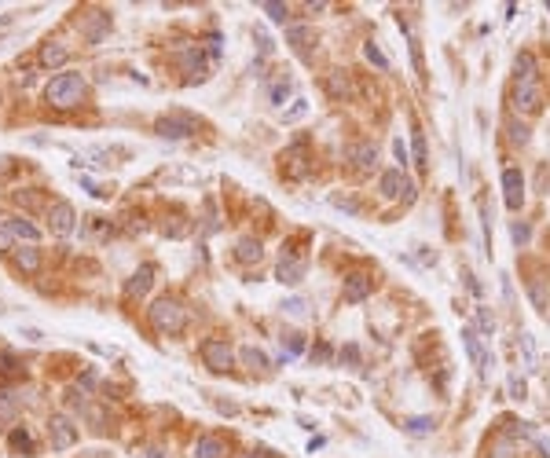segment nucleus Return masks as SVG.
I'll return each instance as SVG.
<instances>
[{
  "mask_svg": "<svg viewBox=\"0 0 550 458\" xmlns=\"http://www.w3.org/2000/svg\"><path fill=\"white\" fill-rule=\"evenodd\" d=\"M81 95H84V77L81 73H59V77H51V84H48V103L56 106V110L77 106Z\"/></svg>",
  "mask_w": 550,
  "mask_h": 458,
  "instance_id": "nucleus-1",
  "label": "nucleus"
},
{
  "mask_svg": "<svg viewBox=\"0 0 550 458\" xmlns=\"http://www.w3.org/2000/svg\"><path fill=\"white\" fill-rule=\"evenodd\" d=\"M151 323L158 334H180V330L187 326V312L180 308V301L173 297H162V301L151 304Z\"/></svg>",
  "mask_w": 550,
  "mask_h": 458,
  "instance_id": "nucleus-2",
  "label": "nucleus"
},
{
  "mask_svg": "<svg viewBox=\"0 0 550 458\" xmlns=\"http://www.w3.org/2000/svg\"><path fill=\"white\" fill-rule=\"evenodd\" d=\"M154 132L165 136V140H187L191 132H198V121L191 114H173V118H158Z\"/></svg>",
  "mask_w": 550,
  "mask_h": 458,
  "instance_id": "nucleus-3",
  "label": "nucleus"
},
{
  "mask_svg": "<svg viewBox=\"0 0 550 458\" xmlns=\"http://www.w3.org/2000/svg\"><path fill=\"white\" fill-rule=\"evenodd\" d=\"M202 359H206V367L209 370H228L231 363H235V352H231V345L228 341H220V337H209V341H202Z\"/></svg>",
  "mask_w": 550,
  "mask_h": 458,
  "instance_id": "nucleus-4",
  "label": "nucleus"
},
{
  "mask_svg": "<svg viewBox=\"0 0 550 458\" xmlns=\"http://www.w3.org/2000/svg\"><path fill=\"white\" fill-rule=\"evenodd\" d=\"M48 436H51V447H56V451H67V447L77 444V429H73V422L67 418V414H51Z\"/></svg>",
  "mask_w": 550,
  "mask_h": 458,
  "instance_id": "nucleus-5",
  "label": "nucleus"
},
{
  "mask_svg": "<svg viewBox=\"0 0 550 458\" xmlns=\"http://www.w3.org/2000/svg\"><path fill=\"white\" fill-rule=\"evenodd\" d=\"M514 106H517L521 114H536L539 106H543V92H539V84H536V81H517Z\"/></svg>",
  "mask_w": 550,
  "mask_h": 458,
  "instance_id": "nucleus-6",
  "label": "nucleus"
},
{
  "mask_svg": "<svg viewBox=\"0 0 550 458\" xmlns=\"http://www.w3.org/2000/svg\"><path fill=\"white\" fill-rule=\"evenodd\" d=\"M382 195L385 198H415V184L400 173V169H389V173H382Z\"/></svg>",
  "mask_w": 550,
  "mask_h": 458,
  "instance_id": "nucleus-7",
  "label": "nucleus"
},
{
  "mask_svg": "<svg viewBox=\"0 0 550 458\" xmlns=\"http://www.w3.org/2000/svg\"><path fill=\"white\" fill-rule=\"evenodd\" d=\"M503 191H506V206L521 209V202H525V176H521V169H506V173H503Z\"/></svg>",
  "mask_w": 550,
  "mask_h": 458,
  "instance_id": "nucleus-8",
  "label": "nucleus"
},
{
  "mask_svg": "<svg viewBox=\"0 0 550 458\" xmlns=\"http://www.w3.org/2000/svg\"><path fill=\"white\" fill-rule=\"evenodd\" d=\"M48 220H51V231H56L59 239H67L73 231V206H70V202H56L51 213H48Z\"/></svg>",
  "mask_w": 550,
  "mask_h": 458,
  "instance_id": "nucleus-9",
  "label": "nucleus"
},
{
  "mask_svg": "<svg viewBox=\"0 0 550 458\" xmlns=\"http://www.w3.org/2000/svg\"><path fill=\"white\" fill-rule=\"evenodd\" d=\"M348 162H352L356 169H374V162H378V147L374 143H367V140H359V143H348Z\"/></svg>",
  "mask_w": 550,
  "mask_h": 458,
  "instance_id": "nucleus-10",
  "label": "nucleus"
},
{
  "mask_svg": "<svg viewBox=\"0 0 550 458\" xmlns=\"http://www.w3.org/2000/svg\"><path fill=\"white\" fill-rule=\"evenodd\" d=\"M304 272H309V261H304V257H294V253H290V257H287V253H283V261H279V282H301L304 279Z\"/></svg>",
  "mask_w": 550,
  "mask_h": 458,
  "instance_id": "nucleus-11",
  "label": "nucleus"
},
{
  "mask_svg": "<svg viewBox=\"0 0 550 458\" xmlns=\"http://www.w3.org/2000/svg\"><path fill=\"white\" fill-rule=\"evenodd\" d=\"M374 290V282L367 279V275H348L345 279V301L348 304H359V301H367V293Z\"/></svg>",
  "mask_w": 550,
  "mask_h": 458,
  "instance_id": "nucleus-12",
  "label": "nucleus"
},
{
  "mask_svg": "<svg viewBox=\"0 0 550 458\" xmlns=\"http://www.w3.org/2000/svg\"><path fill=\"white\" fill-rule=\"evenodd\" d=\"M462 345H466V352H470V359L477 363V370H481V378H488V367H492V359L484 356V348L477 345V334L473 330H462Z\"/></svg>",
  "mask_w": 550,
  "mask_h": 458,
  "instance_id": "nucleus-13",
  "label": "nucleus"
},
{
  "mask_svg": "<svg viewBox=\"0 0 550 458\" xmlns=\"http://www.w3.org/2000/svg\"><path fill=\"white\" fill-rule=\"evenodd\" d=\"M107 29H110V15L92 12V15H88V23H84V40H88V45H99Z\"/></svg>",
  "mask_w": 550,
  "mask_h": 458,
  "instance_id": "nucleus-14",
  "label": "nucleus"
},
{
  "mask_svg": "<svg viewBox=\"0 0 550 458\" xmlns=\"http://www.w3.org/2000/svg\"><path fill=\"white\" fill-rule=\"evenodd\" d=\"M151 279H154V268H151V264H143V268L125 282V293H129V297H143L147 290H151Z\"/></svg>",
  "mask_w": 550,
  "mask_h": 458,
  "instance_id": "nucleus-15",
  "label": "nucleus"
},
{
  "mask_svg": "<svg viewBox=\"0 0 550 458\" xmlns=\"http://www.w3.org/2000/svg\"><path fill=\"white\" fill-rule=\"evenodd\" d=\"M224 455H228V444L220 436H202L195 444V458H224Z\"/></svg>",
  "mask_w": 550,
  "mask_h": 458,
  "instance_id": "nucleus-16",
  "label": "nucleus"
},
{
  "mask_svg": "<svg viewBox=\"0 0 550 458\" xmlns=\"http://www.w3.org/2000/svg\"><path fill=\"white\" fill-rule=\"evenodd\" d=\"M176 59L184 62L187 70H191V77H187V81H191V84L206 77V59H202V51H198V48H191V51H180Z\"/></svg>",
  "mask_w": 550,
  "mask_h": 458,
  "instance_id": "nucleus-17",
  "label": "nucleus"
},
{
  "mask_svg": "<svg viewBox=\"0 0 550 458\" xmlns=\"http://www.w3.org/2000/svg\"><path fill=\"white\" fill-rule=\"evenodd\" d=\"M15 268L26 272V275H34V272L40 268V253H37L34 246H26V250L19 246V250H15Z\"/></svg>",
  "mask_w": 550,
  "mask_h": 458,
  "instance_id": "nucleus-18",
  "label": "nucleus"
},
{
  "mask_svg": "<svg viewBox=\"0 0 550 458\" xmlns=\"http://www.w3.org/2000/svg\"><path fill=\"white\" fill-rule=\"evenodd\" d=\"M4 224H8V231H12L15 239H29V242H37V239H40V231H37L29 220H23V217H8Z\"/></svg>",
  "mask_w": 550,
  "mask_h": 458,
  "instance_id": "nucleus-19",
  "label": "nucleus"
},
{
  "mask_svg": "<svg viewBox=\"0 0 550 458\" xmlns=\"http://www.w3.org/2000/svg\"><path fill=\"white\" fill-rule=\"evenodd\" d=\"M235 257H239L242 264H253V261H261V257H264V250H261V242H257V239H239Z\"/></svg>",
  "mask_w": 550,
  "mask_h": 458,
  "instance_id": "nucleus-20",
  "label": "nucleus"
},
{
  "mask_svg": "<svg viewBox=\"0 0 550 458\" xmlns=\"http://www.w3.org/2000/svg\"><path fill=\"white\" fill-rule=\"evenodd\" d=\"M67 56H70L67 45H45V48H40V67H62Z\"/></svg>",
  "mask_w": 550,
  "mask_h": 458,
  "instance_id": "nucleus-21",
  "label": "nucleus"
},
{
  "mask_svg": "<svg viewBox=\"0 0 550 458\" xmlns=\"http://www.w3.org/2000/svg\"><path fill=\"white\" fill-rule=\"evenodd\" d=\"M312 40H315V34H312L309 26H290V29H287V45H294L298 51H304Z\"/></svg>",
  "mask_w": 550,
  "mask_h": 458,
  "instance_id": "nucleus-22",
  "label": "nucleus"
},
{
  "mask_svg": "<svg viewBox=\"0 0 550 458\" xmlns=\"http://www.w3.org/2000/svg\"><path fill=\"white\" fill-rule=\"evenodd\" d=\"M514 70H517V81H536V56L532 51H521Z\"/></svg>",
  "mask_w": 550,
  "mask_h": 458,
  "instance_id": "nucleus-23",
  "label": "nucleus"
},
{
  "mask_svg": "<svg viewBox=\"0 0 550 458\" xmlns=\"http://www.w3.org/2000/svg\"><path fill=\"white\" fill-rule=\"evenodd\" d=\"M283 352H287V359H294V356H301L304 352V334H283Z\"/></svg>",
  "mask_w": 550,
  "mask_h": 458,
  "instance_id": "nucleus-24",
  "label": "nucleus"
},
{
  "mask_svg": "<svg viewBox=\"0 0 550 458\" xmlns=\"http://www.w3.org/2000/svg\"><path fill=\"white\" fill-rule=\"evenodd\" d=\"M15 411H19L15 392H4V389H0V422H12V418H15Z\"/></svg>",
  "mask_w": 550,
  "mask_h": 458,
  "instance_id": "nucleus-25",
  "label": "nucleus"
},
{
  "mask_svg": "<svg viewBox=\"0 0 550 458\" xmlns=\"http://www.w3.org/2000/svg\"><path fill=\"white\" fill-rule=\"evenodd\" d=\"M242 363H246V367H253V370H264V367H268V356H264L261 348L246 345V348H242Z\"/></svg>",
  "mask_w": 550,
  "mask_h": 458,
  "instance_id": "nucleus-26",
  "label": "nucleus"
},
{
  "mask_svg": "<svg viewBox=\"0 0 550 458\" xmlns=\"http://www.w3.org/2000/svg\"><path fill=\"white\" fill-rule=\"evenodd\" d=\"M8 444H12V451H29V447H34V440H29V433H26V429H12Z\"/></svg>",
  "mask_w": 550,
  "mask_h": 458,
  "instance_id": "nucleus-27",
  "label": "nucleus"
},
{
  "mask_svg": "<svg viewBox=\"0 0 550 458\" xmlns=\"http://www.w3.org/2000/svg\"><path fill=\"white\" fill-rule=\"evenodd\" d=\"M283 312L294 315V319H304V315H309V301H301V297H290V301L283 304Z\"/></svg>",
  "mask_w": 550,
  "mask_h": 458,
  "instance_id": "nucleus-28",
  "label": "nucleus"
},
{
  "mask_svg": "<svg viewBox=\"0 0 550 458\" xmlns=\"http://www.w3.org/2000/svg\"><path fill=\"white\" fill-rule=\"evenodd\" d=\"M433 425H437L433 418H407V422H404V429H407V433H415V436H422V433H429Z\"/></svg>",
  "mask_w": 550,
  "mask_h": 458,
  "instance_id": "nucleus-29",
  "label": "nucleus"
},
{
  "mask_svg": "<svg viewBox=\"0 0 550 458\" xmlns=\"http://www.w3.org/2000/svg\"><path fill=\"white\" fill-rule=\"evenodd\" d=\"M326 88H331V95H337V99H342V95L348 92V81H345V73H342V70H334V77H331V84H326Z\"/></svg>",
  "mask_w": 550,
  "mask_h": 458,
  "instance_id": "nucleus-30",
  "label": "nucleus"
},
{
  "mask_svg": "<svg viewBox=\"0 0 550 458\" xmlns=\"http://www.w3.org/2000/svg\"><path fill=\"white\" fill-rule=\"evenodd\" d=\"M290 176H304V151L301 147L290 151Z\"/></svg>",
  "mask_w": 550,
  "mask_h": 458,
  "instance_id": "nucleus-31",
  "label": "nucleus"
},
{
  "mask_svg": "<svg viewBox=\"0 0 550 458\" xmlns=\"http://www.w3.org/2000/svg\"><path fill=\"white\" fill-rule=\"evenodd\" d=\"M528 293H532V301H536L539 308L547 304V286H543V279H532V282H528Z\"/></svg>",
  "mask_w": 550,
  "mask_h": 458,
  "instance_id": "nucleus-32",
  "label": "nucleus"
},
{
  "mask_svg": "<svg viewBox=\"0 0 550 458\" xmlns=\"http://www.w3.org/2000/svg\"><path fill=\"white\" fill-rule=\"evenodd\" d=\"M363 56H367V59H371V62H374V67H382V70L389 67V59L382 56V48H378V45H374V40H371V45H367V48H363Z\"/></svg>",
  "mask_w": 550,
  "mask_h": 458,
  "instance_id": "nucleus-33",
  "label": "nucleus"
},
{
  "mask_svg": "<svg viewBox=\"0 0 550 458\" xmlns=\"http://www.w3.org/2000/svg\"><path fill=\"white\" fill-rule=\"evenodd\" d=\"M521 352H525V363L536 367V345H532V334H521Z\"/></svg>",
  "mask_w": 550,
  "mask_h": 458,
  "instance_id": "nucleus-34",
  "label": "nucleus"
},
{
  "mask_svg": "<svg viewBox=\"0 0 550 458\" xmlns=\"http://www.w3.org/2000/svg\"><path fill=\"white\" fill-rule=\"evenodd\" d=\"M528 239H532V228H528V224H521V220H517V224H514V242H517V246H525Z\"/></svg>",
  "mask_w": 550,
  "mask_h": 458,
  "instance_id": "nucleus-35",
  "label": "nucleus"
},
{
  "mask_svg": "<svg viewBox=\"0 0 550 458\" xmlns=\"http://www.w3.org/2000/svg\"><path fill=\"white\" fill-rule=\"evenodd\" d=\"M415 162L426 169V136L422 132H415Z\"/></svg>",
  "mask_w": 550,
  "mask_h": 458,
  "instance_id": "nucleus-36",
  "label": "nucleus"
},
{
  "mask_svg": "<svg viewBox=\"0 0 550 458\" xmlns=\"http://www.w3.org/2000/svg\"><path fill=\"white\" fill-rule=\"evenodd\" d=\"M261 8L275 19V23H287V4H261Z\"/></svg>",
  "mask_w": 550,
  "mask_h": 458,
  "instance_id": "nucleus-37",
  "label": "nucleus"
},
{
  "mask_svg": "<svg viewBox=\"0 0 550 458\" xmlns=\"http://www.w3.org/2000/svg\"><path fill=\"white\" fill-rule=\"evenodd\" d=\"M506 129H510V140H514V143H528V129H525V125L510 121V125H506Z\"/></svg>",
  "mask_w": 550,
  "mask_h": 458,
  "instance_id": "nucleus-38",
  "label": "nucleus"
},
{
  "mask_svg": "<svg viewBox=\"0 0 550 458\" xmlns=\"http://www.w3.org/2000/svg\"><path fill=\"white\" fill-rule=\"evenodd\" d=\"M492 458H514V440H506V436H503V440L495 444V455H492Z\"/></svg>",
  "mask_w": 550,
  "mask_h": 458,
  "instance_id": "nucleus-39",
  "label": "nucleus"
},
{
  "mask_svg": "<svg viewBox=\"0 0 550 458\" xmlns=\"http://www.w3.org/2000/svg\"><path fill=\"white\" fill-rule=\"evenodd\" d=\"M287 92H290V77H283V81L272 88V103H283V99H287Z\"/></svg>",
  "mask_w": 550,
  "mask_h": 458,
  "instance_id": "nucleus-40",
  "label": "nucleus"
},
{
  "mask_svg": "<svg viewBox=\"0 0 550 458\" xmlns=\"http://www.w3.org/2000/svg\"><path fill=\"white\" fill-rule=\"evenodd\" d=\"M477 323H481L484 334H492V330H495V319L488 315V308H477Z\"/></svg>",
  "mask_w": 550,
  "mask_h": 458,
  "instance_id": "nucleus-41",
  "label": "nucleus"
},
{
  "mask_svg": "<svg viewBox=\"0 0 550 458\" xmlns=\"http://www.w3.org/2000/svg\"><path fill=\"white\" fill-rule=\"evenodd\" d=\"M342 363H348V367L359 363V348H356V345H345V348H342Z\"/></svg>",
  "mask_w": 550,
  "mask_h": 458,
  "instance_id": "nucleus-42",
  "label": "nucleus"
},
{
  "mask_svg": "<svg viewBox=\"0 0 550 458\" xmlns=\"http://www.w3.org/2000/svg\"><path fill=\"white\" fill-rule=\"evenodd\" d=\"M19 363H15V356L12 352H0V374H12Z\"/></svg>",
  "mask_w": 550,
  "mask_h": 458,
  "instance_id": "nucleus-43",
  "label": "nucleus"
},
{
  "mask_svg": "<svg viewBox=\"0 0 550 458\" xmlns=\"http://www.w3.org/2000/svg\"><path fill=\"white\" fill-rule=\"evenodd\" d=\"M12 242H15V235L8 231V224L0 220V250H12Z\"/></svg>",
  "mask_w": 550,
  "mask_h": 458,
  "instance_id": "nucleus-44",
  "label": "nucleus"
},
{
  "mask_svg": "<svg viewBox=\"0 0 550 458\" xmlns=\"http://www.w3.org/2000/svg\"><path fill=\"white\" fill-rule=\"evenodd\" d=\"M510 396H514V400H525V381L517 378V374L510 378Z\"/></svg>",
  "mask_w": 550,
  "mask_h": 458,
  "instance_id": "nucleus-45",
  "label": "nucleus"
},
{
  "mask_svg": "<svg viewBox=\"0 0 550 458\" xmlns=\"http://www.w3.org/2000/svg\"><path fill=\"white\" fill-rule=\"evenodd\" d=\"M304 110H309V106H304V103H298V106H294V110L287 114V121H298V118H304Z\"/></svg>",
  "mask_w": 550,
  "mask_h": 458,
  "instance_id": "nucleus-46",
  "label": "nucleus"
},
{
  "mask_svg": "<svg viewBox=\"0 0 550 458\" xmlns=\"http://www.w3.org/2000/svg\"><path fill=\"white\" fill-rule=\"evenodd\" d=\"M257 45H261L264 56H272V40H268V34H257Z\"/></svg>",
  "mask_w": 550,
  "mask_h": 458,
  "instance_id": "nucleus-47",
  "label": "nucleus"
},
{
  "mask_svg": "<svg viewBox=\"0 0 550 458\" xmlns=\"http://www.w3.org/2000/svg\"><path fill=\"white\" fill-rule=\"evenodd\" d=\"M393 151H396L400 162H407V147H404V140H396V143H393Z\"/></svg>",
  "mask_w": 550,
  "mask_h": 458,
  "instance_id": "nucleus-48",
  "label": "nucleus"
},
{
  "mask_svg": "<svg viewBox=\"0 0 550 458\" xmlns=\"http://www.w3.org/2000/svg\"><path fill=\"white\" fill-rule=\"evenodd\" d=\"M147 458H169V455H162V451H151V455H147Z\"/></svg>",
  "mask_w": 550,
  "mask_h": 458,
  "instance_id": "nucleus-49",
  "label": "nucleus"
},
{
  "mask_svg": "<svg viewBox=\"0 0 550 458\" xmlns=\"http://www.w3.org/2000/svg\"><path fill=\"white\" fill-rule=\"evenodd\" d=\"M242 458H261V455H242Z\"/></svg>",
  "mask_w": 550,
  "mask_h": 458,
  "instance_id": "nucleus-50",
  "label": "nucleus"
}]
</instances>
